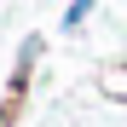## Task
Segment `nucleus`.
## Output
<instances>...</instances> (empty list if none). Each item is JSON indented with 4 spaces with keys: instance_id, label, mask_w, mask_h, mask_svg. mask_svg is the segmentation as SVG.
<instances>
[{
    "instance_id": "obj_1",
    "label": "nucleus",
    "mask_w": 127,
    "mask_h": 127,
    "mask_svg": "<svg viewBox=\"0 0 127 127\" xmlns=\"http://www.w3.org/2000/svg\"><path fill=\"white\" fill-rule=\"evenodd\" d=\"M40 58V35H29L23 46H17V87H23V75H29V64Z\"/></svg>"
},
{
    "instance_id": "obj_2",
    "label": "nucleus",
    "mask_w": 127,
    "mask_h": 127,
    "mask_svg": "<svg viewBox=\"0 0 127 127\" xmlns=\"http://www.w3.org/2000/svg\"><path fill=\"white\" fill-rule=\"evenodd\" d=\"M87 12H93V0H75V6L64 12V29H81V23H87Z\"/></svg>"
}]
</instances>
